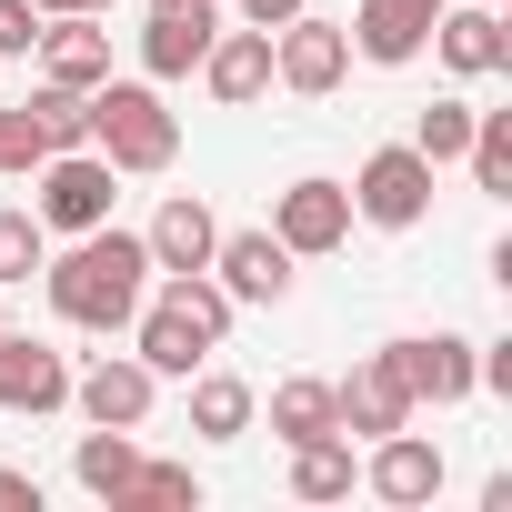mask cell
<instances>
[{"label":"cell","mask_w":512,"mask_h":512,"mask_svg":"<svg viewBox=\"0 0 512 512\" xmlns=\"http://www.w3.org/2000/svg\"><path fill=\"white\" fill-rule=\"evenodd\" d=\"M211 41H221V11H211V0H161L151 31H141V81H191Z\"/></svg>","instance_id":"8fae6325"},{"label":"cell","mask_w":512,"mask_h":512,"mask_svg":"<svg viewBox=\"0 0 512 512\" xmlns=\"http://www.w3.org/2000/svg\"><path fill=\"white\" fill-rule=\"evenodd\" d=\"M41 21H61V11H111V0H31Z\"/></svg>","instance_id":"d6a6232c"},{"label":"cell","mask_w":512,"mask_h":512,"mask_svg":"<svg viewBox=\"0 0 512 512\" xmlns=\"http://www.w3.org/2000/svg\"><path fill=\"white\" fill-rule=\"evenodd\" d=\"M61 402H71V362L0 322V412H61Z\"/></svg>","instance_id":"5bb4252c"},{"label":"cell","mask_w":512,"mask_h":512,"mask_svg":"<svg viewBox=\"0 0 512 512\" xmlns=\"http://www.w3.org/2000/svg\"><path fill=\"white\" fill-rule=\"evenodd\" d=\"M342 191H352V221H372V231H412V221H432V161H422L412 141L372 151Z\"/></svg>","instance_id":"5b68a950"},{"label":"cell","mask_w":512,"mask_h":512,"mask_svg":"<svg viewBox=\"0 0 512 512\" xmlns=\"http://www.w3.org/2000/svg\"><path fill=\"white\" fill-rule=\"evenodd\" d=\"M21 111H31L41 151H81V141H91V91H61V81H41Z\"/></svg>","instance_id":"603a6c76"},{"label":"cell","mask_w":512,"mask_h":512,"mask_svg":"<svg viewBox=\"0 0 512 512\" xmlns=\"http://www.w3.org/2000/svg\"><path fill=\"white\" fill-rule=\"evenodd\" d=\"M462 161H472V181H482V191H512V111H472Z\"/></svg>","instance_id":"484cf974"},{"label":"cell","mask_w":512,"mask_h":512,"mask_svg":"<svg viewBox=\"0 0 512 512\" xmlns=\"http://www.w3.org/2000/svg\"><path fill=\"white\" fill-rule=\"evenodd\" d=\"M432 51H442V71L452 81H492V71H512V41H502V0H442V21H432Z\"/></svg>","instance_id":"30bf717a"},{"label":"cell","mask_w":512,"mask_h":512,"mask_svg":"<svg viewBox=\"0 0 512 512\" xmlns=\"http://www.w3.org/2000/svg\"><path fill=\"white\" fill-rule=\"evenodd\" d=\"M251 422H262V392L241 372H191V432L201 442H241Z\"/></svg>","instance_id":"ffe728a7"},{"label":"cell","mask_w":512,"mask_h":512,"mask_svg":"<svg viewBox=\"0 0 512 512\" xmlns=\"http://www.w3.org/2000/svg\"><path fill=\"white\" fill-rule=\"evenodd\" d=\"M211 241H221V221H211L201 191H171V201L151 211V231H141L151 272H211Z\"/></svg>","instance_id":"2e32d148"},{"label":"cell","mask_w":512,"mask_h":512,"mask_svg":"<svg viewBox=\"0 0 512 512\" xmlns=\"http://www.w3.org/2000/svg\"><path fill=\"white\" fill-rule=\"evenodd\" d=\"M211 282H221L231 302H282V292H292V251H282L272 231H221V241H211Z\"/></svg>","instance_id":"9a60e30c"},{"label":"cell","mask_w":512,"mask_h":512,"mask_svg":"<svg viewBox=\"0 0 512 512\" xmlns=\"http://www.w3.org/2000/svg\"><path fill=\"white\" fill-rule=\"evenodd\" d=\"M31 221L41 231H101L111 221V201H121V171L81 141V151H41V171H31Z\"/></svg>","instance_id":"277c9868"},{"label":"cell","mask_w":512,"mask_h":512,"mask_svg":"<svg viewBox=\"0 0 512 512\" xmlns=\"http://www.w3.org/2000/svg\"><path fill=\"white\" fill-rule=\"evenodd\" d=\"M121 502H151V512H201V472H191V462H131ZM121 502H111V512H121Z\"/></svg>","instance_id":"d4e9b609"},{"label":"cell","mask_w":512,"mask_h":512,"mask_svg":"<svg viewBox=\"0 0 512 512\" xmlns=\"http://www.w3.org/2000/svg\"><path fill=\"white\" fill-rule=\"evenodd\" d=\"M31 41H41V11L31 0H0V61H31Z\"/></svg>","instance_id":"f546056e"},{"label":"cell","mask_w":512,"mask_h":512,"mask_svg":"<svg viewBox=\"0 0 512 512\" xmlns=\"http://www.w3.org/2000/svg\"><path fill=\"white\" fill-rule=\"evenodd\" d=\"M41 262H51V231H41L31 211H0V292H21Z\"/></svg>","instance_id":"4316f807"},{"label":"cell","mask_w":512,"mask_h":512,"mask_svg":"<svg viewBox=\"0 0 512 512\" xmlns=\"http://www.w3.org/2000/svg\"><path fill=\"white\" fill-rule=\"evenodd\" d=\"M432 21H442V0H362L342 31H352V51H362V61L402 71V61H422V51H432Z\"/></svg>","instance_id":"7c38bea8"},{"label":"cell","mask_w":512,"mask_h":512,"mask_svg":"<svg viewBox=\"0 0 512 512\" xmlns=\"http://www.w3.org/2000/svg\"><path fill=\"white\" fill-rule=\"evenodd\" d=\"M292 11H302V0H241V21H251V31H282Z\"/></svg>","instance_id":"1f68e13d"},{"label":"cell","mask_w":512,"mask_h":512,"mask_svg":"<svg viewBox=\"0 0 512 512\" xmlns=\"http://www.w3.org/2000/svg\"><path fill=\"white\" fill-rule=\"evenodd\" d=\"M382 372L412 392V412L422 402H472V342L462 332H402V342H382Z\"/></svg>","instance_id":"ba28073f"},{"label":"cell","mask_w":512,"mask_h":512,"mask_svg":"<svg viewBox=\"0 0 512 512\" xmlns=\"http://www.w3.org/2000/svg\"><path fill=\"white\" fill-rule=\"evenodd\" d=\"M131 462H141V442H131V432H111V422H91V432H81V452H71V472H81V492H91V502H121Z\"/></svg>","instance_id":"7402d4cb"},{"label":"cell","mask_w":512,"mask_h":512,"mask_svg":"<svg viewBox=\"0 0 512 512\" xmlns=\"http://www.w3.org/2000/svg\"><path fill=\"white\" fill-rule=\"evenodd\" d=\"M161 292H141V312H131V352L161 372V382H191L211 352H221V332H231V292L211 282V272H151Z\"/></svg>","instance_id":"7a4b0ae2"},{"label":"cell","mask_w":512,"mask_h":512,"mask_svg":"<svg viewBox=\"0 0 512 512\" xmlns=\"http://www.w3.org/2000/svg\"><path fill=\"white\" fill-rule=\"evenodd\" d=\"M342 71H352V31H342V21L292 11V21L272 31V81H282V91L322 101V91H342Z\"/></svg>","instance_id":"52a82bcc"},{"label":"cell","mask_w":512,"mask_h":512,"mask_svg":"<svg viewBox=\"0 0 512 512\" xmlns=\"http://www.w3.org/2000/svg\"><path fill=\"white\" fill-rule=\"evenodd\" d=\"M272 432H282V442H322V432H342V422H332V382H312V372L282 382V392H272Z\"/></svg>","instance_id":"cb8c5ba5"},{"label":"cell","mask_w":512,"mask_h":512,"mask_svg":"<svg viewBox=\"0 0 512 512\" xmlns=\"http://www.w3.org/2000/svg\"><path fill=\"white\" fill-rule=\"evenodd\" d=\"M201 81H211V101H231V111L262 101V91H272V31H251V21L221 31V41L201 51Z\"/></svg>","instance_id":"d6986e66"},{"label":"cell","mask_w":512,"mask_h":512,"mask_svg":"<svg viewBox=\"0 0 512 512\" xmlns=\"http://www.w3.org/2000/svg\"><path fill=\"white\" fill-rule=\"evenodd\" d=\"M0 171H11V181H31V171H41V131H31V111H21V101H0Z\"/></svg>","instance_id":"f1b7e54d"},{"label":"cell","mask_w":512,"mask_h":512,"mask_svg":"<svg viewBox=\"0 0 512 512\" xmlns=\"http://www.w3.org/2000/svg\"><path fill=\"white\" fill-rule=\"evenodd\" d=\"M41 282H51V312L71 332H131V312L151 292V251H141V231L101 221V231H71L61 262H41Z\"/></svg>","instance_id":"6da1fadb"},{"label":"cell","mask_w":512,"mask_h":512,"mask_svg":"<svg viewBox=\"0 0 512 512\" xmlns=\"http://www.w3.org/2000/svg\"><path fill=\"white\" fill-rule=\"evenodd\" d=\"M292 492H302V502H352V492H362V462H352V432H322V442H292Z\"/></svg>","instance_id":"44dd1931"},{"label":"cell","mask_w":512,"mask_h":512,"mask_svg":"<svg viewBox=\"0 0 512 512\" xmlns=\"http://www.w3.org/2000/svg\"><path fill=\"white\" fill-rule=\"evenodd\" d=\"M272 241L292 251V262H322V251H342V241H352V191L322 181V171H302L292 191H272Z\"/></svg>","instance_id":"8992f818"},{"label":"cell","mask_w":512,"mask_h":512,"mask_svg":"<svg viewBox=\"0 0 512 512\" xmlns=\"http://www.w3.org/2000/svg\"><path fill=\"white\" fill-rule=\"evenodd\" d=\"M462 141H472V101H432L422 121H412V151L442 171V161H462Z\"/></svg>","instance_id":"83f0119b"},{"label":"cell","mask_w":512,"mask_h":512,"mask_svg":"<svg viewBox=\"0 0 512 512\" xmlns=\"http://www.w3.org/2000/svg\"><path fill=\"white\" fill-rule=\"evenodd\" d=\"M332 422H342L352 442H382V432H402V422H412V392L382 372V352H372L352 382H332Z\"/></svg>","instance_id":"e0dca14e"},{"label":"cell","mask_w":512,"mask_h":512,"mask_svg":"<svg viewBox=\"0 0 512 512\" xmlns=\"http://www.w3.org/2000/svg\"><path fill=\"white\" fill-rule=\"evenodd\" d=\"M151 392H161V372L141 352H101L91 372H71V412L81 422H111V432H141L151 422Z\"/></svg>","instance_id":"9c48e42d"},{"label":"cell","mask_w":512,"mask_h":512,"mask_svg":"<svg viewBox=\"0 0 512 512\" xmlns=\"http://www.w3.org/2000/svg\"><path fill=\"white\" fill-rule=\"evenodd\" d=\"M362 492H382V502H432V492H442V452H432V442L402 422V432H382V442H372Z\"/></svg>","instance_id":"ac0fdd59"},{"label":"cell","mask_w":512,"mask_h":512,"mask_svg":"<svg viewBox=\"0 0 512 512\" xmlns=\"http://www.w3.org/2000/svg\"><path fill=\"white\" fill-rule=\"evenodd\" d=\"M0 502H11V512H41V482H31V472H11V462H0Z\"/></svg>","instance_id":"4dcf8cb0"},{"label":"cell","mask_w":512,"mask_h":512,"mask_svg":"<svg viewBox=\"0 0 512 512\" xmlns=\"http://www.w3.org/2000/svg\"><path fill=\"white\" fill-rule=\"evenodd\" d=\"M91 151L111 171H171L181 161V121H171L161 81H101L91 91Z\"/></svg>","instance_id":"3957f363"},{"label":"cell","mask_w":512,"mask_h":512,"mask_svg":"<svg viewBox=\"0 0 512 512\" xmlns=\"http://www.w3.org/2000/svg\"><path fill=\"white\" fill-rule=\"evenodd\" d=\"M0 322H11V292H0Z\"/></svg>","instance_id":"836d02e7"},{"label":"cell","mask_w":512,"mask_h":512,"mask_svg":"<svg viewBox=\"0 0 512 512\" xmlns=\"http://www.w3.org/2000/svg\"><path fill=\"white\" fill-rule=\"evenodd\" d=\"M151 11H161V0H151Z\"/></svg>","instance_id":"e575fe53"},{"label":"cell","mask_w":512,"mask_h":512,"mask_svg":"<svg viewBox=\"0 0 512 512\" xmlns=\"http://www.w3.org/2000/svg\"><path fill=\"white\" fill-rule=\"evenodd\" d=\"M41 81H61V91H101L111 81V31H101V11H61V21H41Z\"/></svg>","instance_id":"4fadbf2b"}]
</instances>
